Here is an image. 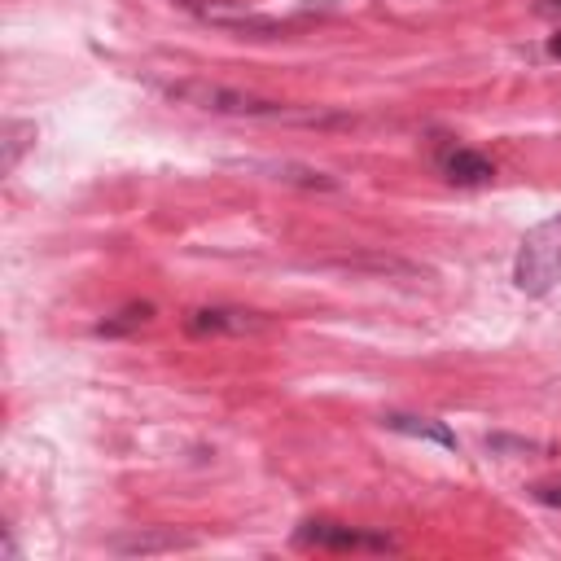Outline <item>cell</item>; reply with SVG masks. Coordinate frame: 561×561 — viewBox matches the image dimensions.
Masks as SVG:
<instances>
[{
    "label": "cell",
    "instance_id": "cell-12",
    "mask_svg": "<svg viewBox=\"0 0 561 561\" xmlns=\"http://www.w3.org/2000/svg\"><path fill=\"white\" fill-rule=\"evenodd\" d=\"M487 452H496V456H526V452H548L544 443H535V439H513V434H487Z\"/></svg>",
    "mask_w": 561,
    "mask_h": 561
},
{
    "label": "cell",
    "instance_id": "cell-6",
    "mask_svg": "<svg viewBox=\"0 0 561 561\" xmlns=\"http://www.w3.org/2000/svg\"><path fill=\"white\" fill-rule=\"evenodd\" d=\"M439 167L452 185H465V189H478V185H491L496 180V163L478 150H465V145H452V150L439 154Z\"/></svg>",
    "mask_w": 561,
    "mask_h": 561
},
{
    "label": "cell",
    "instance_id": "cell-14",
    "mask_svg": "<svg viewBox=\"0 0 561 561\" xmlns=\"http://www.w3.org/2000/svg\"><path fill=\"white\" fill-rule=\"evenodd\" d=\"M531 496L540 500V505H561V483H535Z\"/></svg>",
    "mask_w": 561,
    "mask_h": 561
},
{
    "label": "cell",
    "instance_id": "cell-2",
    "mask_svg": "<svg viewBox=\"0 0 561 561\" xmlns=\"http://www.w3.org/2000/svg\"><path fill=\"white\" fill-rule=\"evenodd\" d=\"M561 281V211L548 215L544 224H535L522 237L518 259H513V285L531 299L548 294Z\"/></svg>",
    "mask_w": 561,
    "mask_h": 561
},
{
    "label": "cell",
    "instance_id": "cell-15",
    "mask_svg": "<svg viewBox=\"0 0 561 561\" xmlns=\"http://www.w3.org/2000/svg\"><path fill=\"white\" fill-rule=\"evenodd\" d=\"M548 53H553V57H561V36H553V40H548Z\"/></svg>",
    "mask_w": 561,
    "mask_h": 561
},
{
    "label": "cell",
    "instance_id": "cell-13",
    "mask_svg": "<svg viewBox=\"0 0 561 561\" xmlns=\"http://www.w3.org/2000/svg\"><path fill=\"white\" fill-rule=\"evenodd\" d=\"M342 268H364V272H399V277H417V268L412 263H399V259H338Z\"/></svg>",
    "mask_w": 561,
    "mask_h": 561
},
{
    "label": "cell",
    "instance_id": "cell-1",
    "mask_svg": "<svg viewBox=\"0 0 561 561\" xmlns=\"http://www.w3.org/2000/svg\"><path fill=\"white\" fill-rule=\"evenodd\" d=\"M163 97L180 101V106L206 110V114H228V119H272V123H347L342 114L329 110H294L285 101L272 97H255L242 93V88H224V84H206V79H167V84H154Z\"/></svg>",
    "mask_w": 561,
    "mask_h": 561
},
{
    "label": "cell",
    "instance_id": "cell-4",
    "mask_svg": "<svg viewBox=\"0 0 561 561\" xmlns=\"http://www.w3.org/2000/svg\"><path fill=\"white\" fill-rule=\"evenodd\" d=\"M294 544L303 548H320V553H395V540L382 531H364V526H342L329 518H312L299 526Z\"/></svg>",
    "mask_w": 561,
    "mask_h": 561
},
{
    "label": "cell",
    "instance_id": "cell-7",
    "mask_svg": "<svg viewBox=\"0 0 561 561\" xmlns=\"http://www.w3.org/2000/svg\"><path fill=\"white\" fill-rule=\"evenodd\" d=\"M382 426L386 430H395V434H408V439H430V443H439V448H448L456 452L461 448V439L443 426V421H434V417H408V412H386L382 417Z\"/></svg>",
    "mask_w": 561,
    "mask_h": 561
},
{
    "label": "cell",
    "instance_id": "cell-10",
    "mask_svg": "<svg viewBox=\"0 0 561 561\" xmlns=\"http://www.w3.org/2000/svg\"><path fill=\"white\" fill-rule=\"evenodd\" d=\"M36 145V123H22V119H14V123H5V158H0V167H5V176L18 167V158Z\"/></svg>",
    "mask_w": 561,
    "mask_h": 561
},
{
    "label": "cell",
    "instance_id": "cell-16",
    "mask_svg": "<svg viewBox=\"0 0 561 561\" xmlns=\"http://www.w3.org/2000/svg\"><path fill=\"white\" fill-rule=\"evenodd\" d=\"M540 9H561V0H544V5Z\"/></svg>",
    "mask_w": 561,
    "mask_h": 561
},
{
    "label": "cell",
    "instance_id": "cell-5",
    "mask_svg": "<svg viewBox=\"0 0 561 561\" xmlns=\"http://www.w3.org/2000/svg\"><path fill=\"white\" fill-rule=\"evenodd\" d=\"M268 325V316L259 312H246V307H198V312L185 316V329L198 338H211V334H259Z\"/></svg>",
    "mask_w": 561,
    "mask_h": 561
},
{
    "label": "cell",
    "instance_id": "cell-8",
    "mask_svg": "<svg viewBox=\"0 0 561 561\" xmlns=\"http://www.w3.org/2000/svg\"><path fill=\"white\" fill-rule=\"evenodd\" d=\"M176 548H193L189 535L176 531H141L132 540H114V553H128V557H145V553H176Z\"/></svg>",
    "mask_w": 561,
    "mask_h": 561
},
{
    "label": "cell",
    "instance_id": "cell-11",
    "mask_svg": "<svg viewBox=\"0 0 561 561\" xmlns=\"http://www.w3.org/2000/svg\"><path fill=\"white\" fill-rule=\"evenodd\" d=\"M277 180H290V185H303V189H338L334 176H325V171H307V167H277Z\"/></svg>",
    "mask_w": 561,
    "mask_h": 561
},
{
    "label": "cell",
    "instance_id": "cell-3",
    "mask_svg": "<svg viewBox=\"0 0 561 561\" xmlns=\"http://www.w3.org/2000/svg\"><path fill=\"white\" fill-rule=\"evenodd\" d=\"M180 9H189L193 18L211 22V27H224V31H242V36H259V40H272V36H290V31L316 22L320 14H294V18H272V14H255V9L237 5V0H176Z\"/></svg>",
    "mask_w": 561,
    "mask_h": 561
},
{
    "label": "cell",
    "instance_id": "cell-9",
    "mask_svg": "<svg viewBox=\"0 0 561 561\" xmlns=\"http://www.w3.org/2000/svg\"><path fill=\"white\" fill-rule=\"evenodd\" d=\"M150 316H154V307H150V303H128L123 312H114V316L101 320L97 334H101V338H123V334H132V329H141Z\"/></svg>",
    "mask_w": 561,
    "mask_h": 561
}]
</instances>
